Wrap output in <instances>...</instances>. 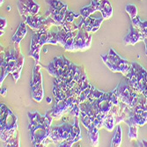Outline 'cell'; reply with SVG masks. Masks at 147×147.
I'll list each match as a JSON object with an SVG mask.
<instances>
[{"instance_id":"cell-13","label":"cell","mask_w":147,"mask_h":147,"mask_svg":"<svg viewBox=\"0 0 147 147\" xmlns=\"http://www.w3.org/2000/svg\"><path fill=\"white\" fill-rule=\"evenodd\" d=\"M49 34V31L33 33L30 44L29 57H33L35 60V63H39L40 62V51H41L42 46L48 44Z\"/></svg>"},{"instance_id":"cell-39","label":"cell","mask_w":147,"mask_h":147,"mask_svg":"<svg viewBox=\"0 0 147 147\" xmlns=\"http://www.w3.org/2000/svg\"><path fill=\"white\" fill-rule=\"evenodd\" d=\"M3 3H4V0H0V4H1V5H2Z\"/></svg>"},{"instance_id":"cell-25","label":"cell","mask_w":147,"mask_h":147,"mask_svg":"<svg viewBox=\"0 0 147 147\" xmlns=\"http://www.w3.org/2000/svg\"><path fill=\"white\" fill-rule=\"evenodd\" d=\"M131 20H132V25L134 26L136 28H138L141 33H143L147 38V21L142 22L138 17L132 19Z\"/></svg>"},{"instance_id":"cell-15","label":"cell","mask_w":147,"mask_h":147,"mask_svg":"<svg viewBox=\"0 0 147 147\" xmlns=\"http://www.w3.org/2000/svg\"><path fill=\"white\" fill-rule=\"evenodd\" d=\"M76 105H79V103L78 102V100L75 97L71 96L60 101H56L54 107L51 109L48 110V112L53 117V119L58 120L64 114L66 113L70 114Z\"/></svg>"},{"instance_id":"cell-1","label":"cell","mask_w":147,"mask_h":147,"mask_svg":"<svg viewBox=\"0 0 147 147\" xmlns=\"http://www.w3.org/2000/svg\"><path fill=\"white\" fill-rule=\"evenodd\" d=\"M28 130L34 146H47L52 143L49 139L53 117L47 111L44 115L37 111L28 112Z\"/></svg>"},{"instance_id":"cell-26","label":"cell","mask_w":147,"mask_h":147,"mask_svg":"<svg viewBox=\"0 0 147 147\" xmlns=\"http://www.w3.org/2000/svg\"><path fill=\"white\" fill-rule=\"evenodd\" d=\"M95 11H98L97 7L94 5L90 4L89 5L85 6V7L80 9L79 13H80V16H81V17H83V18H88V17H90L92 14V13H94Z\"/></svg>"},{"instance_id":"cell-31","label":"cell","mask_w":147,"mask_h":147,"mask_svg":"<svg viewBox=\"0 0 147 147\" xmlns=\"http://www.w3.org/2000/svg\"><path fill=\"white\" fill-rule=\"evenodd\" d=\"M125 10L126 11L128 12V14L129 15L130 19H134L137 17V14H138V8L136 5H127L125 6Z\"/></svg>"},{"instance_id":"cell-6","label":"cell","mask_w":147,"mask_h":147,"mask_svg":"<svg viewBox=\"0 0 147 147\" xmlns=\"http://www.w3.org/2000/svg\"><path fill=\"white\" fill-rule=\"evenodd\" d=\"M123 122L129 126H143L147 123V98L144 94H140L134 108H129Z\"/></svg>"},{"instance_id":"cell-19","label":"cell","mask_w":147,"mask_h":147,"mask_svg":"<svg viewBox=\"0 0 147 147\" xmlns=\"http://www.w3.org/2000/svg\"><path fill=\"white\" fill-rule=\"evenodd\" d=\"M18 10L20 16L26 20L30 15H35L39 13L40 6L34 0H18L17 3Z\"/></svg>"},{"instance_id":"cell-8","label":"cell","mask_w":147,"mask_h":147,"mask_svg":"<svg viewBox=\"0 0 147 147\" xmlns=\"http://www.w3.org/2000/svg\"><path fill=\"white\" fill-rule=\"evenodd\" d=\"M116 96L120 102H123L129 108H134L138 104L140 94L133 88L128 80H123L115 89Z\"/></svg>"},{"instance_id":"cell-40","label":"cell","mask_w":147,"mask_h":147,"mask_svg":"<svg viewBox=\"0 0 147 147\" xmlns=\"http://www.w3.org/2000/svg\"><path fill=\"white\" fill-rule=\"evenodd\" d=\"M97 1H100V0H97Z\"/></svg>"},{"instance_id":"cell-20","label":"cell","mask_w":147,"mask_h":147,"mask_svg":"<svg viewBox=\"0 0 147 147\" xmlns=\"http://www.w3.org/2000/svg\"><path fill=\"white\" fill-rule=\"evenodd\" d=\"M103 20H104L103 17L100 19H94V18H92L91 16L88 18H83L80 16V21L78 24V26L79 28H83L88 33L93 34V33H96L100 29V25L103 22Z\"/></svg>"},{"instance_id":"cell-37","label":"cell","mask_w":147,"mask_h":147,"mask_svg":"<svg viewBox=\"0 0 147 147\" xmlns=\"http://www.w3.org/2000/svg\"><path fill=\"white\" fill-rule=\"evenodd\" d=\"M144 43H145V46H146V48H145V55L147 56V38H144Z\"/></svg>"},{"instance_id":"cell-35","label":"cell","mask_w":147,"mask_h":147,"mask_svg":"<svg viewBox=\"0 0 147 147\" xmlns=\"http://www.w3.org/2000/svg\"><path fill=\"white\" fill-rule=\"evenodd\" d=\"M138 146H147V141L143 140H138Z\"/></svg>"},{"instance_id":"cell-12","label":"cell","mask_w":147,"mask_h":147,"mask_svg":"<svg viewBox=\"0 0 147 147\" xmlns=\"http://www.w3.org/2000/svg\"><path fill=\"white\" fill-rule=\"evenodd\" d=\"M49 9L45 12V15L50 17L59 25V28H63L66 11H68V5L63 3L61 0H46Z\"/></svg>"},{"instance_id":"cell-28","label":"cell","mask_w":147,"mask_h":147,"mask_svg":"<svg viewBox=\"0 0 147 147\" xmlns=\"http://www.w3.org/2000/svg\"><path fill=\"white\" fill-rule=\"evenodd\" d=\"M122 135H123V131H122V127L120 125H117L116 132L113 138L111 146L112 147H118L121 145L122 144Z\"/></svg>"},{"instance_id":"cell-22","label":"cell","mask_w":147,"mask_h":147,"mask_svg":"<svg viewBox=\"0 0 147 147\" xmlns=\"http://www.w3.org/2000/svg\"><path fill=\"white\" fill-rule=\"evenodd\" d=\"M144 38H146V36L138 28H136L134 26L131 25L129 26L128 34L123 39V43L125 45H135L139 41H144Z\"/></svg>"},{"instance_id":"cell-11","label":"cell","mask_w":147,"mask_h":147,"mask_svg":"<svg viewBox=\"0 0 147 147\" xmlns=\"http://www.w3.org/2000/svg\"><path fill=\"white\" fill-rule=\"evenodd\" d=\"M26 24L34 32H42V31H49L51 26H57L59 25L57 21H55L50 17L44 15H40L39 13L35 15H30L25 20Z\"/></svg>"},{"instance_id":"cell-29","label":"cell","mask_w":147,"mask_h":147,"mask_svg":"<svg viewBox=\"0 0 147 147\" xmlns=\"http://www.w3.org/2000/svg\"><path fill=\"white\" fill-rule=\"evenodd\" d=\"M105 92H103V91H100V90H98V89H96L94 86H92V89H91V92H90V93H89V95H88V99H87V100L89 101V102H93L95 100H97L98 98H100V96H102L103 95V93H104Z\"/></svg>"},{"instance_id":"cell-18","label":"cell","mask_w":147,"mask_h":147,"mask_svg":"<svg viewBox=\"0 0 147 147\" xmlns=\"http://www.w3.org/2000/svg\"><path fill=\"white\" fill-rule=\"evenodd\" d=\"M79 119L83 123L84 127L87 129L88 136L91 139V142L93 146H98L99 144V129L95 126L94 123L91 119V117L84 111L80 110Z\"/></svg>"},{"instance_id":"cell-36","label":"cell","mask_w":147,"mask_h":147,"mask_svg":"<svg viewBox=\"0 0 147 147\" xmlns=\"http://www.w3.org/2000/svg\"><path fill=\"white\" fill-rule=\"evenodd\" d=\"M6 88H2L1 89V95L2 96H5L6 95Z\"/></svg>"},{"instance_id":"cell-32","label":"cell","mask_w":147,"mask_h":147,"mask_svg":"<svg viewBox=\"0 0 147 147\" xmlns=\"http://www.w3.org/2000/svg\"><path fill=\"white\" fill-rule=\"evenodd\" d=\"M48 44L52 45H57V32H49V39H48Z\"/></svg>"},{"instance_id":"cell-2","label":"cell","mask_w":147,"mask_h":147,"mask_svg":"<svg viewBox=\"0 0 147 147\" xmlns=\"http://www.w3.org/2000/svg\"><path fill=\"white\" fill-rule=\"evenodd\" d=\"M1 146H20L18 117L5 103L0 104Z\"/></svg>"},{"instance_id":"cell-9","label":"cell","mask_w":147,"mask_h":147,"mask_svg":"<svg viewBox=\"0 0 147 147\" xmlns=\"http://www.w3.org/2000/svg\"><path fill=\"white\" fill-rule=\"evenodd\" d=\"M84 72H85L84 66L77 65L71 62L70 65V69L68 71V73L66 75V77L63 80L55 78L54 83L57 85L65 93V92L71 90V88L75 86V85L79 81V79L81 78Z\"/></svg>"},{"instance_id":"cell-14","label":"cell","mask_w":147,"mask_h":147,"mask_svg":"<svg viewBox=\"0 0 147 147\" xmlns=\"http://www.w3.org/2000/svg\"><path fill=\"white\" fill-rule=\"evenodd\" d=\"M30 86L33 100H34L36 102H41L44 96V90L42 86V76L41 72V66L39 65V63H35L34 67L33 77Z\"/></svg>"},{"instance_id":"cell-30","label":"cell","mask_w":147,"mask_h":147,"mask_svg":"<svg viewBox=\"0 0 147 147\" xmlns=\"http://www.w3.org/2000/svg\"><path fill=\"white\" fill-rule=\"evenodd\" d=\"M80 17V13H76L72 11H67L65 14V18H64V22L63 23H73L74 20L76 18Z\"/></svg>"},{"instance_id":"cell-24","label":"cell","mask_w":147,"mask_h":147,"mask_svg":"<svg viewBox=\"0 0 147 147\" xmlns=\"http://www.w3.org/2000/svg\"><path fill=\"white\" fill-rule=\"evenodd\" d=\"M26 32H28V30H26V22H21L19 26L18 29L16 30L15 34L11 37V42L12 43H20L23 38L26 36Z\"/></svg>"},{"instance_id":"cell-5","label":"cell","mask_w":147,"mask_h":147,"mask_svg":"<svg viewBox=\"0 0 147 147\" xmlns=\"http://www.w3.org/2000/svg\"><path fill=\"white\" fill-rule=\"evenodd\" d=\"M91 103V102H90ZM120 103L115 90L109 92H104L103 95L92 102L93 111H94L97 117L104 124V121L110 111L112 110L115 105Z\"/></svg>"},{"instance_id":"cell-23","label":"cell","mask_w":147,"mask_h":147,"mask_svg":"<svg viewBox=\"0 0 147 147\" xmlns=\"http://www.w3.org/2000/svg\"><path fill=\"white\" fill-rule=\"evenodd\" d=\"M91 4L94 5L97 7V10L100 11L101 16L104 18V20H109L112 17L113 8L109 0H100V1L92 0Z\"/></svg>"},{"instance_id":"cell-17","label":"cell","mask_w":147,"mask_h":147,"mask_svg":"<svg viewBox=\"0 0 147 147\" xmlns=\"http://www.w3.org/2000/svg\"><path fill=\"white\" fill-rule=\"evenodd\" d=\"M91 43H92V34L88 33L85 28H80L78 30L77 35L75 36L71 52L86 51L91 47Z\"/></svg>"},{"instance_id":"cell-21","label":"cell","mask_w":147,"mask_h":147,"mask_svg":"<svg viewBox=\"0 0 147 147\" xmlns=\"http://www.w3.org/2000/svg\"><path fill=\"white\" fill-rule=\"evenodd\" d=\"M81 139H82V136H81V130H80L79 124H78V117H74L72 130L71 132L69 138L64 142L61 143L58 146L59 147H71L72 146L73 144L78 142Z\"/></svg>"},{"instance_id":"cell-3","label":"cell","mask_w":147,"mask_h":147,"mask_svg":"<svg viewBox=\"0 0 147 147\" xmlns=\"http://www.w3.org/2000/svg\"><path fill=\"white\" fill-rule=\"evenodd\" d=\"M20 43H13V47H9L4 50L1 48V76H0V83H2L8 74H12L16 70L20 57L22 56L20 47Z\"/></svg>"},{"instance_id":"cell-10","label":"cell","mask_w":147,"mask_h":147,"mask_svg":"<svg viewBox=\"0 0 147 147\" xmlns=\"http://www.w3.org/2000/svg\"><path fill=\"white\" fill-rule=\"evenodd\" d=\"M71 63V61L63 56H61L54 57L48 65H43V67L51 77L63 80L68 73Z\"/></svg>"},{"instance_id":"cell-33","label":"cell","mask_w":147,"mask_h":147,"mask_svg":"<svg viewBox=\"0 0 147 147\" xmlns=\"http://www.w3.org/2000/svg\"><path fill=\"white\" fill-rule=\"evenodd\" d=\"M129 138L130 140H134V139H138V127L137 126H129Z\"/></svg>"},{"instance_id":"cell-16","label":"cell","mask_w":147,"mask_h":147,"mask_svg":"<svg viewBox=\"0 0 147 147\" xmlns=\"http://www.w3.org/2000/svg\"><path fill=\"white\" fill-rule=\"evenodd\" d=\"M73 124L64 123L59 126H52L49 139L55 144H60L67 139L72 130Z\"/></svg>"},{"instance_id":"cell-7","label":"cell","mask_w":147,"mask_h":147,"mask_svg":"<svg viewBox=\"0 0 147 147\" xmlns=\"http://www.w3.org/2000/svg\"><path fill=\"white\" fill-rule=\"evenodd\" d=\"M101 58L107 67L113 72H120L126 76L131 68V63L128 60L122 58L113 49H109L108 54L101 55Z\"/></svg>"},{"instance_id":"cell-4","label":"cell","mask_w":147,"mask_h":147,"mask_svg":"<svg viewBox=\"0 0 147 147\" xmlns=\"http://www.w3.org/2000/svg\"><path fill=\"white\" fill-rule=\"evenodd\" d=\"M129 85L139 94L147 98V71L137 62L131 63V68L125 76Z\"/></svg>"},{"instance_id":"cell-34","label":"cell","mask_w":147,"mask_h":147,"mask_svg":"<svg viewBox=\"0 0 147 147\" xmlns=\"http://www.w3.org/2000/svg\"><path fill=\"white\" fill-rule=\"evenodd\" d=\"M6 24H7L6 19H5V18H1V20H0V25H1V35H3V34H5L4 29L5 28Z\"/></svg>"},{"instance_id":"cell-27","label":"cell","mask_w":147,"mask_h":147,"mask_svg":"<svg viewBox=\"0 0 147 147\" xmlns=\"http://www.w3.org/2000/svg\"><path fill=\"white\" fill-rule=\"evenodd\" d=\"M24 61H25V57L24 56L22 55L20 59H19V62H18V64H17V67H16V70L14 71V72H12L11 76L13 78V80H14V82L16 83L19 78H20V74H21V71H22V68H23V65H24Z\"/></svg>"},{"instance_id":"cell-38","label":"cell","mask_w":147,"mask_h":147,"mask_svg":"<svg viewBox=\"0 0 147 147\" xmlns=\"http://www.w3.org/2000/svg\"><path fill=\"white\" fill-rule=\"evenodd\" d=\"M47 102H48V103H50V102H51V98H50V97H48V98H47Z\"/></svg>"}]
</instances>
